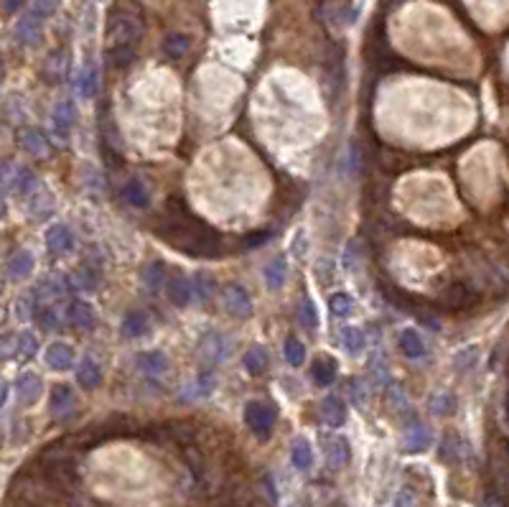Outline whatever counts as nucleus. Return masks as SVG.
<instances>
[{"label": "nucleus", "mask_w": 509, "mask_h": 507, "mask_svg": "<svg viewBox=\"0 0 509 507\" xmlns=\"http://www.w3.org/2000/svg\"><path fill=\"white\" fill-rule=\"evenodd\" d=\"M168 245L194 258H216L222 255V239L209 225L196 219L191 211H183V217H168V225L158 230Z\"/></svg>", "instance_id": "f257e3e1"}, {"label": "nucleus", "mask_w": 509, "mask_h": 507, "mask_svg": "<svg viewBox=\"0 0 509 507\" xmlns=\"http://www.w3.org/2000/svg\"><path fill=\"white\" fill-rule=\"evenodd\" d=\"M123 194H125V199L130 202L133 207H148V202H151V197H148L146 186L138 181V179H130V181L125 183V189H123Z\"/></svg>", "instance_id": "c85d7f7f"}, {"label": "nucleus", "mask_w": 509, "mask_h": 507, "mask_svg": "<svg viewBox=\"0 0 509 507\" xmlns=\"http://www.w3.org/2000/svg\"><path fill=\"white\" fill-rule=\"evenodd\" d=\"M286 359L293 367H300L303 362H306V347L300 345V342L295 337H288L286 339Z\"/></svg>", "instance_id": "2f4dec72"}, {"label": "nucleus", "mask_w": 509, "mask_h": 507, "mask_svg": "<svg viewBox=\"0 0 509 507\" xmlns=\"http://www.w3.org/2000/svg\"><path fill=\"white\" fill-rule=\"evenodd\" d=\"M41 29H43V18L31 8V11H26V13L21 15V21L15 26V39H18V43H23V46H34V43L41 39Z\"/></svg>", "instance_id": "423d86ee"}, {"label": "nucleus", "mask_w": 509, "mask_h": 507, "mask_svg": "<svg viewBox=\"0 0 509 507\" xmlns=\"http://www.w3.org/2000/svg\"><path fill=\"white\" fill-rule=\"evenodd\" d=\"M163 278H168V273H166V265L163 263H151L146 270H143V281L151 286V289H155L158 283L163 281Z\"/></svg>", "instance_id": "ea45409f"}, {"label": "nucleus", "mask_w": 509, "mask_h": 507, "mask_svg": "<svg viewBox=\"0 0 509 507\" xmlns=\"http://www.w3.org/2000/svg\"><path fill=\"white\" fill-rule=\"evenodd\" d=\"M166 293L168 301L174 306H186L191 301V286H188V278L181 273H174L171 278H166Z\"/></svg>", "instance_id": "f8f14e48"}, {"label": "nucleus", "mask_w": 509, "mask_h": 507, "mask_svg": "<svg viewBox=\"0 0 509 507\" xmlns=\"http://www.w3.org/2000/svg\"><path fill=\"white\" fill-rule=\"evenodd\" d=\"M6 214V199H3V191H0V217Z\"/></svg>", "instance_id": "8fccbe9b"}, {"label": "nucleus", "mask_w": 509, "mask_h": 507, "mask_svg": "<svg viewBox=\"0 0 509 507\" xmlns=\"http://www.w3.org/2000/svg\"><path fill=\"white\" fill-rule=\"evenodd\" d=\"M351 459V449H349V441L342 436H334L326 441V461L331 469H342L349 464Z\"/></svg>", "instance_id": "ddd939ff"}, {"label": "nucleus", "mask_w": 509, "mask_h": 507, "mask_svg": "<svg viewBox=\"0 0 509 507\" xmlns=\"http://www.w3.org/2000/svg\"><path fill=\"white\" fill-rule=\"evenodd\" d=\"M194 289L199 301H209L211 293H214V281H211L209 273H196L194 275Z\"/></svg>", "instance_id": "f704fd0d"}, {"label": "nucleus", "mask_w": 509, "mask_h": 507, "mask_svg": "<svg viewBox=\"0 0 509 507\" xmlns=\"http://www.w3.org/2000/svg\"><path fill=\"white\" fill-rule=\"evenodd\" d=\"M97 283H99L97 270H92L90 265H82V268H79V286H82V289L95 291L97 289Z\"/></svg>", "instance_id": "79ce46f5"}, {"label": "nucleus", "mask_w": 509, "mask_h": 507, "mask_svg": "<svg viewBox=\"0 0 509 507\" xmlns=\"http://www.w3.org/2000/svg\"><path fill=\"white\" fill-rule=\"evenodd\" d=\"M46 247H49L54 255H64L69 253L71 247H74V235L67 225H54L46 232Z\"/></svg>", "instance_id": "9b49d317"}, {"label": "nucleus", "mask_w": 509, "mask_h": 507, "mask_svg": "<svg viewBox=\"0 0 509 507\" xmlns=\"http://www.w3.org/2000/svg\"><path fill=\"white\" fill-rule=\"evenodd\" d=\"M440 457L446 459V461H461V441L456 436H448L446 441H443V451H440Z\"/></svg>", "instance_id": "a19ab883"}, {"label": "nucleus", "mask_w": 509, "mask_h": 507, "mask_svg": "<svg viewBox=\"0 0 509 507\" xmlns=\"http://www.w3.org/2000/svg\"><path fill=\"white\" fill-rule=\"evenodd\" d=\"M105 59H107V67H110V69L123 71L135 62V46H110Z\"/></svg>", "instance_id": "aec40b11"}, {"label": "nucleus", "mask_w": 509, "mask_h": 507, "mask_svg": "<svg viewBox=\"0 0 509 507\" xmlns=\"http://www.w3.org/2000/svg\"><path fill=\"white\" fill-rule=\"evenodd\" d=\"M311 375H314V380L321 385V388H326V385H331L336 377V362L328 357H319L314 362V367H311Z\"/></svg>", "instance_id": "b1692460"}, {"label": "nucleus", "mask_w": 509, "mask_h": 507, "mask_svg": "<svg viewBox=\"0 0 509 507\" xmlns=\"http://www.w3.org/2000/svg\"><path fill=\"white\" fill-rule=\"evenodd\" d=\"M18 141H21V146L28 151V153H34V155H46L51 151L46 135H43L39 127H26Z\"/></svg>", "instance_id": "6ab92c4d"}, {"label": "nucleus", "mask_w": 509, "mask_h": 507, "mask_svg": "<svg viewBox=\"0 0 509 507\" xmlns=\"http://www.w3.org/2000/svg\"><path fill=\"white\" fill-rule=\"evenodd\" d=\"M342 337H344V349H347V352H351V354L362 352V347H364L362 329H356V326H347V329L342 331Z\"/></svg>", "instance_id": "7c9ffc66"}, {"label": "nucleus", "mask_w": 509, "mask_h": 507, "mask_svg": "<svg viewBox=\"0 0 509 507\" xmlns=\"http://www.w3.org/2000/svg\"><path fill=\"white\" fill-rule=\"evenodd\" d=\"M191 49V39L186 34H168L163 39V51H166L168 59H181L188 54Z\"/></svg>", "instance_id": "4be33fe9"}, {"label": "nucleus", "mask_w": 509, "mask_h": 507, "mask_svg": "<svg viewBox=\"0 0 509 507\" xmlns=\"http://www.w3.org/2000/svg\"><path fill=\"white\" fill-rule=\"evenodd\" d=\"M77 123V107L71 99H62L59 105L54 107V130L59 138H69L71 125Z\"/></svg>", "instance_id": "6e6552de"}, {"label": "nucleus", "mask_w": 509, "mask_h": 507, "mask_svg": "<svg viewBox=\"0 0 509 507\" xmlns=\"http://www.w3.org/2000/svg\"><path fill=\"white\" fill-rule=\"evenodd\" d=\"M166 354L153 349V352H140L138 354V367L148 375H161L166 370Z\"/></svg>", "instance_id": "393cba45"}, {"label": "nucleus", "mask_w": 509, "mask_h": 507, "mask_svg": "<svg viewBox=\"0 0 509 507\" xmlns=\"http://www.w3.org/2000/svg\"><path fill=\"white\" fill-rule=\"evenodd\" d=\"M196 354H199L204 367H216L224 357H227V339H224L219 331H209V334H204L202 337Z\"/></svg>", "instance_id": "20e7f679"}, {"label": "nucleus", "mask_w": 509, "mask_h": 507, "mask_svg": "<svg viewBox=\"0 0 509 507\" xmlns=\"http://www.w3.org/2000/svg\"><path fill=\"white\" fill-rule=\"evenodd\" d=\"M107 36H110V46H135L140 41V36H143V26H140L135 15L118 13L112 15Z\"/></svg>", "instance_id": "f03ea898"}, {"label": "nucleus", "mask_w": 509, "mask_h": 507, "mask_svg": "<svg viewBox=\"0 0 509 507\" xmlns=\"http://www.w3.org/2000/svg\"><path fill=\"white\" fill-rule=\"evenodd\" d=\"M23 3H26V0H6V11H8V13H15V11L23 6Z\"/></svg>", "instance_id": "de8ad7c7"}, {"label": "nucleus", "mask_w": 509, "mask_h": 507, "mask_svg": "<svg viewBox=\"0 0 509 507\" xmlns=\"http://www.w3.org/2000/svg\"><path fill=\"white\" fill-rule=\"evenodd\" d=\"M431 410H433V416H451V413L456 410V398L454 395H448V393L438 395V398H433Z\"/></svg>", "instance_id": "72a5a7b5"}, {"label": "nucleus", "mask_w": 509, "mask_h": 507, "mask_svg": "<svg viewBox=\"0 0 509 507\" xmlns=\"http://www.w3.org/2000/svg\"><path fill=\"white\" fill-rule=\"evenodd\" d=\"M148 329V317L143 314V311H130L125 317V321H123V334L130 339L140 337L143 331Z\"/></svg>", "instance_id": "cd10ccee"}, {"label": "nucleus", "mask_w": 509, "mask_h": 507, "mask_svg": "<svg viewBox=\"0 0 509 507\" xmlns=\"http://www.w3.org/2000/svg\"><path fill=\"white\" fill-rule=\"evenodd\" d=\"M400 347H403L405 357H410V359H420L426 354V342H423V337H420L418 331H412V329H405L403 334H400Z\"/></svg>", "instance_id": "412c9836"}, {"label": "nucleus", "mask_w": 509, "mask_h": 507, "mask_svg": "<svg viewBox=\"0 0 509 507\" xmlns=\"http://www.w3.org/2000/svg\"><path fill=\"white\" fill-rule=\"evenodd\" d=\"M6 398H8V388L0 382V408H3V403H6Z\"/></svg>", "instance_id": "09e8293b"}, {"label": "nucleus", "mask_w": 509, "mask_h": 507, "mask_svg": "<svg viewBox=\"0 0 509 507\" xmlns=\"http://www.w3.org/2000/svg\"><path fill=\"white\" fill-rule=\"evenodd\" d=\"M13 186H15V191L21 194V197H26V194H31V189L36 186V179H34V174L28 169H18L15 171V181H13Z\"/></svg>", "instance_id": "58836bf2"}, {"label": "nucleus", "mask_w": 509, "mask_h": 507, "mask_svg": "<svg viewBox=\"0 0 509 507\" xmlns=\"http://www.w3.org/2000/svg\"><path fill=\"white\" fill-rule=\"evenodd\" d=\"M321 418L328 423V426H342L344 421H347V405H344L342 398H336V395H328V398H323L321 403Z\"/></svg>", "instance_id": "a211bd4d"}, {"label": "nucleus", "mask_w": 509, "mask_h": 507, "mask_svg": "<svg viewBox=\"0 0 509 507\" xmlns=\"http://www.w3.org/2000/svg\"><path fill=\"white\" fill-rule=\"evenodd\" d=\"M288 278V265H286V258H275V261L267 263L265 268V281L272 291L283 289V283Z\"/></svg>", "instance_id": "a878e982"}, {"label": "nucleus", "mask_w": 509, "mask_h": 507, "mask_svg": "<svg viewBox=\"0 0 509 507\" xmlns=\"http://www.w3.org/2000/svg\"><path fill=\"white\" fill-rule=\"evenodd\" d=\"M15 349H18V357H23V359L34 357L36 349H39V345H36V337L31 334V331H23V334H18V339H15Z\"/></svg>", "instance_id": "e433bc0d"}, {"label": "nucleus", "mask_w": 509, "mask_h": 507, "mask_svg": "<svg viewBox=\"0 0 509 507\" xmlns=\"http://www.w3.org/2000/svg\"><path fill=\"white\" fill-rule=\"evenodd\" d=\"M412 502H415V494H412L407 487H405L403 492L395 497V507H412Z\"/></svg>", "instance_id": "a18cd8bd"}, {"label": "nucleus", "mask_w": 509, "mask_h": 507, "mask_svg": "<svg viewBox=\"0 0 509 507\" xmlns=\"http://www.w3.org/2000/svg\"><path fill=\"white\" fill-rule=\"evenodd\" d=\"M224 306H227V311H230L232 317L237 319H250L252 314V298L247 293V289L239 286V283H230L224 289Z\"/></svg>", "instance_id": "39448f33"}, {"label": "nucleus", "mask_w": 509, "mask_h": 507, "mask_svg": "<svg viewBox=\"0 0 509 507\" xmlns=\"http://www.w3.org/2000/svg\"><path fill=\"white\" fill-rule=\"evenodd\" d=\"M291 461H293V466L295 469H300V472L311 469V464H314V451H311V444H308L306 438H295L293 441Z\"/></svg>", "instance_id": "5701e85b"}, {"label": "nucleus", "mask_w": 509, "mask_h": 507, "mask_svg": "<svg viewBox=\"0 0 509 507\" xmlns=\"http://www.w3.org/2000/svg\"><path fill=\"white\" fill-rule=\"evenodd\" d=\"M265 239H267V232H255V235H247L244 245H247V247H258V245H263Z\"/></svg>", "instance_id": "49530a36"}, {"label": "nucleus", "mask_w": 509, "mask_h": 507, "mask_svg": "<svg viewBox=\"0 0 509 507\" xmlns=\"http://www.w3.org/2000/svg\"><path fill=\"white\" fill-rule=\"evenodd\" d=\"M34 255L28 253V250H18V253L8 261V268H6V273H8V278L11 281H21V278H28V275L34 273Z\"/></svg>", "instance_id": "4468645a"}, {"label": "nucleus", "mask_w": 509, "mask_h": 507, "mask_svg": "<svg viewBox=\"0 0 509 507\" xmlns=\"http://www.w3.org/2000/svg\"><path fill=\"white\" fill-rule=\"evenodd\" d=\"M36 11V13L41 15L43 21L49 18V15L56 13V8H59V0H34V6H31Z\"/></svg>", "instance_id": "37998d69"}, {"label": "nucleus", "mask_w": 509, "mask_h": 507, "mask_svg": "<svg viewBox=\"0 0 509 507\" xmlns=\"http://www.w3.org/2000/svg\"><path fill=\"white\" fill-rule=\"evenodd\" d=\"M351 306H354V298L349 296L347 291H336V293H331V298H328V309H331V314H336V317H347L349 311H351Z\"/></svg>", "instance_id": "c756f323"}, {"label": "nucleus", "mask_w": 509, "mask_h": 507, "mask_svg": "<svg viewBox=\"0 0 509 507\" xmlns=\"http://www.w3.org/2000/svg\"><path fill=\"white\" fill-rule=\"evenodd\" d=\"M49 408H51V416L59 418V421H64L67 416L74 413V393H71L69 385H56L51 390Z\"/></svg>", "instance_id": "0eeeda50"}, {"label": "nucleus", "mask_w": 509, "mask_h": 507, "mask_svg": "<svg viewBox=\"0 0 509 507\" xmlns=\"http://www.w3.org/2000/svg\"><path fill=\"white\" fill-rule=\"evenodd\" d=\"M77 380H79V385H82V388H87V390H95V388H99V385H102V370L97 367V362H95V359L84 357L82 362H79Z\"/></svg>", "instance_id": "f3484780"}, {"label": "nucleus", "mask_w": 509, "mask_h": 507, "mask_svg": "<svg viewBox=\"0 0 509 507\" xmlns=\"http://www.w3.org/2000/svg\"><path fill=\"white\" fill-rule=\"evenodd\" d=\"M15 390H18V401L26 403V405H34L39 398H41L43 393V382L41 377L36 373H26L18 377V385H15Z\"/></svg>", "instance_id": "9d476101"}, {"label": "nucleus", "mask_w": 509, "mask_h": 507, "mask_svg": "<svg viewBox=\"0 0 509 507\" xmlns=\"http://www.w3.org/2000/svg\"><path fill=\"white\" fill-rule=\"evenodd\" d=\"M431 444H433V433L423 423H415L405 433V451H410V454H420V451H426Z\"/></svg>", "instance_id": "2eb2a0df"}, {"label": "nucleus", "mask_w": 509, "mask_h": 507, "mask_svg": "<svg viewBox=\"0 0 509 507\" xmlns=\"http://www.w3.org/2000/svg\"><path fill=\"white\" fill-rule=\"evenodd\" d=\"M244 367L250 375H260L267 367V349L260 345H252L247 352H244Z\"/></svg>", "instance_id": "bb28decb"}, {"label": "nucleus", "mask_w": 509, "mask_h": 507, "mask_svg": "<svg viewBox=\"0 0 509 507\" xmlns=\"http://www.w3.org/2000/svg\"><path fill=\"white\" fill-rule=\"evenodd\" d=\"M298 319H300V324L306 326V329H311V331L319 329V314H316V306L311 303V298H303V301H300Z\"/></svg>", "instance_id": "473e14b6"}, {"label": "nucleus", "mask_w": 509, "mask_h": 507, "mask_svg": "<svg viewBox=\"0 0 509 507\" xmlns=\"http://www.w3.org/2000/svg\"><path fill=\"white\" fill-rule=\"evenodd\" d=\"M291 253H293L298 261H303V258H306V232H303V230L295 235L293 245H291Z\"/></svg>", "instance_id": "c03bdc74"}, {"label": "nucleus", "mask_w": 509, "mask_h": 507, "mask_svg": "<svg viewBox=\"0 0 509 507\" xmlns=\"http://www.w3.org/2000/svg\"><path fill=\"white\" fill-rule=\"evenodd\" d=\"M476 357H479V349H476V347H466V349H461V352L456 354L454 367L459 373H466V370H471V367L476 365Z\"/></svg>", "instance_id": "4c0bfd02"}, {"label": "nucleus", "mask_w": 509, "mask_h": 507, "mask_svg": "<svg viewBox=\"0 0 509 507\" xmlns=\"http://www.w3.org/2000/svg\"><path fill=\"white\" fill-rule=\"evenodd\" d=\"M403 0H384V6H390V8H395V6H400Z\"/></svg>", "instance_id": "3c124183"}, {"label": "nucleus", "mask_w": 509, "mask_h": 507, "mask_svg": "<svg viewBox=\"0 0 509 507\" xmlns=\"http://www.w3.org/2000/svg\"><path fill=\"white\" fill-rule=\"evenodd\" d=\"M46 365L56 373H64V370H71L74 367V349L64 342H54V345L46 347Z\"/></svg>", "instance_id": "1a4fd4ad"}, {"label": "nucleus", "mask_w": 509, "mask_h": 507, "mask_svg": "<svg viewBox=\"0 0 509 507\" xmlns=\"http://www.w3.org/2000/svg\"><path fill=\"white\" fill-rule=\"evenodd\" d=\"M79 92H82L84 97H95L97 95V69L95 67L82 71V77H79Z\"/></svg>", "instance_id": "c9c22d12"}, {"label": "nucleus", "mask_w": 509, "mask_h": 507, "mask_svg": "<svg viewBox=\"0 0 509 507\" xmlns=\"http://www.w3.org/2000/svg\"><path fill=\"white\" fill-rule=\"evenodd\" d=\"M69 319H71V324L77 326V329H84V331L95 329V324H97L95 309H92L87 301H71L69 303Z\"/></svg>", "instance_id": "dca6fc26"}, {"label": "nucleus", "mask_w": 509, "mask_h": 507, "mask_svg": "<svg viewBox=\"0 0 509 507\" xmlns=\"http://www.w3.org/2000/svg\"><path fill=\"white\" fill-rule=\"evenodd\" d=\"M244 421L255 436L267 438L272 433V423H275V408L263 401H250L244 405Z\"/></svg>", "instance_id": "7ed1b4c3"}]
</instances>
